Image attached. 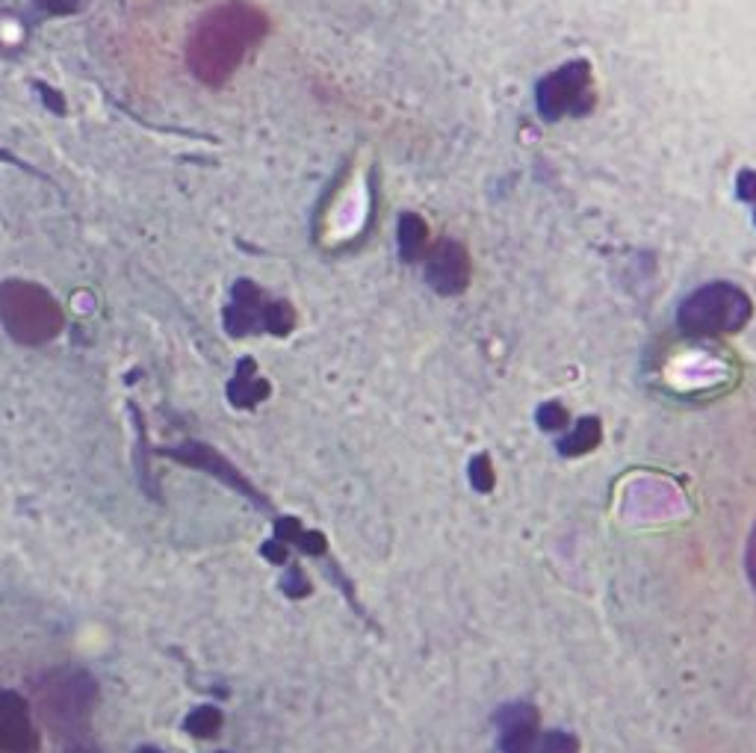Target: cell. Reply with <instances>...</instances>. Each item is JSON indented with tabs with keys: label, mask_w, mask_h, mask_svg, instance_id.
<instances>
[{
	"label": "cell",
	"mask_w": 756,
	"mask_h": 753,
	"mask_svg": "<svg viewBox=\"0 0 756 753\" xmlns=\"http://www.w3.org/2000/svg\"><path fill=\"white\" fill-rule=\"evenodd\" d=\"M0 751L3 753H36L39 736L30 724L27 703L15 691L0 689Z\"/></svg>",
	"instance_id": "9"
},
{
	"label": "cell",
	"mask_w": 756,
	"mask_h": 753,
	"mask_svg": "<svg viewBox=\"0 0 756 753\" xmlns=\"http://www.w3.org/2000/svg\"><path fill=\"white\" fill-rule=\"evenodd\" d=\"M0 322L12 340L42 346L63 331V308L45 287L12 278L0 284Z\"/></svg>",
	"instance_id": "3"
},
{
	"label": "cell",
	"mask_w": 756,
	"mask_h": 753,
	"mask_svg": "<svg viewBox=\"0 0 756 753\" xmlns=\"http://www.w3.org/2000/svg\"><path fill=\"white\" fill-rule=\"evenodd\" d=\"M269 381L257 376V367H254L252 358H243L237 364V373L228 384V399L234 408H254L257 402H263L269 396Z\"/></svg>",
	"instance_id": "11"
},
{
	"label": "cell",
	"mask_w": 756,
	"mask_h": 753,
	"mask_svg": "<svg viewBox=\"0 0 756 753\" xmlns=\"http://www.w3.org/2000/svg\"><path fill=\"white\" fill-rule=\"evenodd\" d=\"M219 727H222V712L216 706H198L195 712H189L187 721H184V730L198 736V739L216 736Z\"/></svg>",
	"instance_id": "14"
},
{
	"label": "cell",
	"mask_w": 756,
	"mask_h": 753,
	"mask_svg": "<svg viewBox=\"0 0 756 753\" xmlns=\"http://www.w3.org/2000/svg\"><path fill=\"white\" fill-rule=\"evenodd\" d=\"M603 443V426L597 417H582L565 438L559 440V452L565 458H579V455H588L594 452L597 446Z\"/></svg>",
	"instance_id": "13"
},
{
	"label": "cell",
	"mask_w": 756,
	"mask_h": 753,
	"mask_svg": "<svg viewBox=\"0 0 756 753\" xmlns=\"http://www.w3.org/2000/svg\"><path fill=\"white\" fill-rule=\"evenodd\" d=\"M60 753H98V751H92V748H89V745H83V742H68Z\"/></svg>",
	"instance_id": "26"
},
{
	"label": "cell",
	"mask_w": 756,
	"mask_h": 753,
	"mask_svg": "<svg viewBox=\"0 0 756 753\" xmlns=\"http://www.w3.org/2000/svg\"><path fill=\"white\" fill-rule=\"evenodd\" d=\"M263 556L269 559V562H275V565H284L287 562V544L284 541H266L263 544Z\"/></svg>",
	"instance_id": "23"
},
{
	"label": "cell",
	"mask_w": 756,
	"mask_h": 753,
	"mask_svg": "<svg viewBox=\"0 0 756 753\" xmlns=\"http://www.w3.org/2000/svg\"><path fill=\"white\" fill-rule=\"evenodd\" d=\"M281 588H284L290 597H308V594H311V582H308V576L302 573V567H290L287 576H284V582H281Z\"/></svg>",
	"instance_id": "20"
},
{
	"label": "cell",
	"mask_w": 756,
	"mask_h": 753,
	"mask_svg": "<svg viewBox=\"0 0 756 753\" xmlns=\"http://www.w3.org/2000/svg\"><path fill=\"white\" fill-rule=\"evenodd\" d=\"M293 325H296V314H293V308L287 302H272L269 305V316H266V331L269 334L284 337V334L293 331Z\"/></svg>",
	"instance_id": "17"
},
{
	"label": "cell",
	"mask_w": 756,
	"mask_h": 753,
	"mask_svg": "<svg viewBox=\"0 0 756 753\" xmlns=\"http://www.w3.org/2000/svg\"><path fill=\"white\" fill-rule=\"evenodd\" d=\"M136 753H160L157 748H142V751H136Z\"/></svg>",
	"instance_id": "27"
},
{
	"label": "cell",
	"mask_w": 756,
	"mask_h": 753,
	"mask_svg": "<svg viewBox=\"0 0 756 753\" xmlns=\"http://www.w3.org/2000/svg\"><path fill=\"white\" fill-rule=\"evenodd\" d=\"M467 473H470V485H473L476 494H491V491H494L497 473H494V464H491V458H488L485 452H479V455L470 458Z\"/></svg>",
	"instance_id": "15"
},
{
	"label": "cell",
	"mask_w": 756,
	"mask_h": 753,
	"mask_svg": "<svg viewBox=\"0 0 756 753\" xmlns=\"http://www.w3.org/2000/svg\"><path fill=\"white\" fill-rule=\"evenodd\" d=\"M0 753H3V751H0Z\"/></svg>",
	"instance_id": "28"
},
{
	"label": "cell",
	"mask_w": 756,
	"mask_h": 753,
	"mask_svg": "<svg viewBox=\"0 0 756 753\" xmlns=\"http://www.w3.org/2000/svg\"><path fill=\"white\" fill-rule=\"evenodd\" d=\"M269 33V18L246 0H228L207 9L192 27L187 42L189 71L204 86H222L263 42Z\"/></svg>",
	"instance_id": "1"
},
{
	"label": "cell",
	"mask_w": 756,
	"mask_h": 753,
	"mask_svg": "<svg viewBox=\"0 0 756 753\" xmlns=\"http://www.w3.org/2000/svg\"><path fill=\"white\" fill-rule=\"evenodd\" d=\"M751 311V296L742 287L730 281H712L683 299L677 311V325L689 337H724L742 331L751 319Z\"/></svg>",
	"instance_id": "4"
},
{
	"label": "cell",
	"mask_w": 756,
	"mask_h": 753,
	"mask_svg": "<svg viewBox=\"0 0 756 753\" xmlns=\"http://www.w3.org/2000/svg\"><path fill=\"white\" fill-rule=\"evenodd\" d=\"M290 544H296L302 553H308V556H325V535H319V532H311V529H299L296 535H293V541Z\"/></svg>",
	"instance_id": "19"
},
{
	"label": "cell",
	"mask_w": 756,
	"mask_h": 753,
	"mask_svg": "<svg viewBox=\"0 0 756 753\" xmlns=\"http://www.w3.org/2000/svg\"><path fill=\"white\" fill-rule=\"evenodd\" d=\"M163 455H169V458H175V461H181V464H189V467H201V470H207L210 476H216V479H222L225 485H231V488H237L240 494H246V497L252 502H257V505H266V500H263L252 485L240 476V470H237L231 461H225L216 449H210V446H204V443L172 446V449H163Z\"/></svg>",
	"instance_id": "8"
},
{
	"label": "cell",
	"mask_w": 756,
	"mask_h": 753,
	"mask_svg": "<svg viewBox=\"0 0 756 753\" xmlns=\"http://www.w3.org/2000/svg\"><path fill=\"white\" fill-rule=\"evenodd\" d=\"M426 278L441 296H455L470 284V257L455 240H441L426 254Z\"/></svg>",
	"instance_id": "6"
},
{
	"label": "cell",
	"mask_w": 756,
	"mask_h": 753,
	"mask_svg": "<svg viewBox=\"0 0 756 753\" xmlns=\"http://www.w3.org/2000/svg\"><path fill=\"white\" fill-rule=\"evenodd\" d=\"M535 104L547 122H556L565 116H576V119L588 116L597 104L594 77L588 63H567L550 71L547 77H541L535 89Z\"/></svg>",
	"instance_id": "5"
},
{
	"label": "cell",
	"mask_w": 756,
	"mask_h": 753,
	"mask_svg": "<svg viewBox=\"0 0 756 753\" xmlns=\"http://www.w3.org/2000/svg\"><path fill=\"white\" fill-rule=\"evenodd\" d=\"M269 305L266 296L254 287L252 281H237L234 287V302L225 311V328L234 337H246V334H257L260 328L266 331V316H269Z\"/></svg>",
	"instance_id": "10"
},
{
	"label": "cell",
	"mask_w": 756,
	"mask_h": 753,
	"mask_svg": "<svg viewBox=\"0 0 756 753\" xmlns=\"http://www.w3.org/2000/svg\"><path fill=\"white\" fill-rule=\"evenodd\" d=\"M535 420H538V426L544 429V432H565L567 426H570V414H567V408L562 402H544L541 408H538V414H535Z\"/></svg>",
	"instance_id": "16"
},
{
	"label": "cell",
	"mask_w": 756,
	"mask_h": 753,
	"mask_svg": "<svg viewBox=\"0 0 756 753\" xmlns=\"http://www.w3.org/2000/svg\"><path fill=\"white\" fill-rule=\"evenodd\" d=\"M399 254L405 263H414V260H423L429 249H432V234H429V225L423 222V216L417 213H405L399 219Z\"/></svg>",
	"instance_id": "12"
},
{
	"label": "cell",
	"mask_w": 756,
	"mask_h": 753,
	"mask_svg": "<svg viewBox=\"0 0 756 753\" xmlns=\"http://www.w3.org/2000/svg\"><path fill=\"white\" fill-rule=\"evenodd\" d=\"M739 198H745V201H756V172H754V169H748V172H742V175H739Z\"/></svg>",
	"instance_id": "24"
},
{
	"label": "cell",
	"mask_w": 756,
	"mask_h": 753,
	"mask_svg": "<svg viewBox=\"0 0 756 753\" xmlns=\"http://www.w3.org/2000/svg\"><path fill=\"white\" fill-rule=\"evenodd\" d=\"M36 89L42 92V104H45V107H51L57 116H65V101L57 89H51V86H45V83H36Z\"/></svg>",
	"instance_id": "21"
},
{
	"label": "cell",
	"mask_w": 756,
	"mask_h": 753,
	"mask_svg": "<svg viewBox=\"0 0 756 753\" xmlns=\"http://www.w3.org/2000/svg\"><path fill=\"white\" fill-rule=\"evenodd\" d=\"M80 3H83V0H36V6L45 9V12H51V15H68V12H74Z\"/></svg>",
	"instance_id": "22"
},
{
	"label": "cell",
	"mask_w": 756,
	"mask_h": 753,
	"mask_svg": "<svg viewBox=\"0 0 756 753\" xmlns=\"http://www.w3.org/2000/svg\"><path fill=\"white\" fill-rule=\"evenodd\" d=\"M500 727V751L503 753H538L541 742V718L532 703H508L497 712Z\"/></svg>",
	"instance_id": "7"
},
{
	"label": "cell",
	"mask_w": 756,
	"mask_h": 753,
	"mask_svg": "<svg viewBox=\"0 0 756 753\" xmlns=\"http://www.w3.org/2000/svg\"><path fill=\"white\" fill-rule=\"evenodd\" d=\"M33 700L51 730L77 739L89 727V715L98 700V683L80 668H54L33 683Z\"/></svg>",
	"instance_id": "2"
},
{
	"label": "cell",
	"mask_w": 756,
	"mask_h": 753,
	"mask_svg": "<svg viewBox=\"0 0 756 753\" xmlns=\"http://www.w3.org/2000/svg\"><path fill=\"white\" fill-rule=\"evenodd\" d=\"M745 567H748V579H751V585H754V591H756V526H754V532H751V538H748Z\"/></svg>",
	"instance_id": "25"
},
{
	"label": "cell",
	"mask_w": 756,
	"mask_h": 753,
	"mask_svg": "<svg viewBox=\"0 0 756 753\" xmlns=\"http://www.w3.org/2000/svg\"><path fill=\"white\" fill-rule=\"evenodd\" d=\"M538 753H579V739L567 730H550L541 733Z\"/></svg>",
	"instance_id": "18"
}]
</instances>
